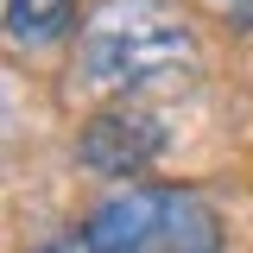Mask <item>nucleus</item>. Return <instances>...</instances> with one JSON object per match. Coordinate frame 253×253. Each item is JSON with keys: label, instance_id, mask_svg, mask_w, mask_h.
Returning a JSON list of instances; mask_svg holds the SVG:
<instances>
[{"label": "nucleus", "instance_id": "nucleus-1", "mask_svg": "<svg viewBox=\"0 0 253 253\" xmlns=\"http://www.w3.org/2000/svg\"><path fill=\"white\" fill-rule=\"evenodd\" d=\"M83 76L95 89H152V83H177L196 63V38L177 19L171 0H101L83 19Z\"/></svg>", "mask_w": 253, "mask_h": 253}, {"label": "nucleus", "instance_id": "nucleus-2", "mask_svg": "<svg viewBox=\"0 0 253 253\" xmlns=\"http://www.w3.org/2000/svg\"><path fill=\"white\" fill-rule=\"evenodd\" d=\"M63 253H221V221L190 190L133 184L63 234Z\"/></svg>", "mask_w": 253, "mask_h": 253}, {"label": "nucleus", "instance_id": "nucleus-3", "mask_svg": "<svg viewBox=\"0 0 253 253\" xmlns=\"http://www.w3.org/2000/svg\"><path fill=\"white\" fill-rule=\"evenodd\" d=\"M158 146H165V133H158V121L146 114V108H101L89 126H83V139H76V158L89 165L95 177H139L146 165L158 158Z\"/></svg>", "mask_w": 253, "mask_h": 253}, {"label": "nucleus", "instance_id": "nucleus-4", "mask_svg": "<svg viewBox=\"0 0 253 253\" xmlns=\"http://www.w3.org/2000/svg\"><path fill=\"white\" fill-rule=\"evenodd\" d=\"M76 19V0H6V32L13 44H51Z\"/></svg>", "mask_w": 253, "mask_h": 253}, {"label": "nucleus", "instance_id": "nucleus-5", "mask_svg": "<svg viewBox=\"0 0 253 253\" xmlns=\"http://www.w3.org/2000/svg\"><path fill=\"white\" fill-rule=\"evenodd\" d=\"M209 6H221V13H234V19H253V0H209Z\"/></svg>", "mask_w": 253, "mask_h": 253}]
</instances>
